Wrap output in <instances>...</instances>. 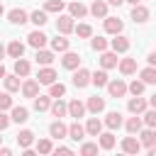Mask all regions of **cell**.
Instances as JSON below:
<instances>
[{"label": "cell", "instance_id": "cell-5", "mask_svg": "<svg viewBox=\"0 0 156 156\" xmlns=\"http://www.w3.org/2000/svg\"><path fill=\"white\" fill-rule=\"evenodd\" d=\"M61 66L68 68V71H76L80 66V56L76 51H63V58H61Z\"/></svg>", "mask_w": 156, "mask_h": 156}, {"label": "cell", "instance_id": "cell-12", "mask_svg": "<svg viewBox=\"0 0 156 156\" xmlns=\"http://www.w3.org/2000/svg\"><path fill=\"white\" fill-rule=\"evenodd\" d=\"M127 110H129L132 115H141V112L146 110V100H144V98H139V95H134V98L127 102Z\"/></svg>", "mask_w": 156, "mask_h": 156}, {"label": "cell", "instance_id": "cell-51", "mask_svg": "<svg viewBox=\"0 0 156 156\" xmlns=\"http://www.w3.org/2000/svg\"><path fill=\"white\" fill-rule=\"evenodd\" d=\"M149 105H151V107H156V93H154V95L149 98Z\"/></svg>", "mask_w": 156, "mask_h": 156}, {"label": "cell", "instance_id": "cell-11", "mask_svg": "<svg viewBox=\"0 0 156 156\" xmlns=\"http://www.w3.org/2000/svg\"><path fill=\"white\" fill-rule=\"evenodd\" d=\"M46 34L44 32H39V29H34L29 37H27V41H29V46H34V49H44V44H46Z\"/></svg>", "mask_w": 156, "mask_h": 156}, {"label": "cell", "instance_id": "cell-50", "mask_svg": "<svg viewBox=\"0 0 156 156\" xmlns=\"http://www.w3.org/2000/svg\"><path fill=\"white\" fill-rule=\"evenodd\" d=\"M56 154H71V149H68V146H58V149H56Z\"/></svg>", "mask_w": 156, "mask_h": 156}, {"label": "cell", "instance_id": "cell-48", "mask_svg": "<svg viewBox=\"0 0 156 156\" xmlns=\"http://www.w3.org/2000/svg\"><path fill=\"white\" fill-rule=\"evenodd\" d=\"M10 122H12V119L5 115V110H0V132H2V129H7V124H10Z\"/></svg>", "mask_w": 156, "mask_h": 156}, {"label": "cell", "instance_id": "cell-10", "mask_svg": "<svg viewBox=\"0 0 156 156\" xmlns=\"http://www.w3.org/2000/svg\"><path fill=\"white\" fill-rule=\"evenodd\" d=\"M139 149H141V141L134 139V134L122 139V151H124V154H139Z\"/></svg>", "mask_w": 156, "mask_h": 156}, {"label": "cell", "instance_id": "cell-37", "mask_svg": "<svg viewBox=\"0 0 156 156\" xmlns=\"http://www.w3.org/2000/svg\"><path fill=\"white\" fill-rule=\"evenodd\" d=\"M51 49L54 51H68V39L66 37H56V39H51Z\"/></svg>", "mask_w": 156, "mask_h": 156}, {"label": "cell", "instance_id": "cell-18", "mask_svg": "<svg viewBox=\"0 0 156 156\" xmlns=\"http://www.w3.org/2000/svg\"><path fill=\"white\" fill-rule=\"evenodd\" d=\"M100 66H102L105 71H107V68H115V66H117V51H102Z\"/></svg>", "mask_w": 156, "mask_h": 156}, {"label": "cell", "instance_id": "cell-43", "mask_svg": "<svg viewBox=\"0 0 156 156\" xmlns=\"http://www.w3.org/2000/svg\"><path fill=\"white\" fill-rule=\"evenodd\" d=\"M78 37H83V39H88V37H93V29H90V24H78L76 29H73Z\"/></svg>", "mask_w": 156, "mask_h": 156}, {"label": "cell", "instance_id": "cell-42", "mask_svg": "<svg viewBox=\"0 0 156 156\" xmlns=\"http://www.w3.org/2000/svg\"><path fill=\"white\" fill-rule=\"evenodd\" d=\"M37 151H39V154H51L54 146H51L49 139H39V141H37Z\"/></svg>", "mask_w": 156, "mask_h": 156}, {"label": "cell", "instance_id": "cell-27", "mask_svg": "<svg viewBox=\"0 0 156 156\" xmlns=\"http://www.w3.org/2000/svg\"><path fill=\"white\" fill-rule=\"evenodd\" d=\"M34 110H37V112L51 110V95H37V98H34Z\"/></svg>", "mask_w": 156, "mask_h": 156}, {"label": "cell", "instance_id": "cell-55", "mask_svg": "<svg viewBox=\"0 0 156 156\" xmlns=\"http://www.w3.org/2000/svg\"><path fill=\"white\" fill-rule=\"evenodd\" d=\"M149 154H151V156H156V144H154V146L149 149Z\"/></svg>", "mask_w": 156, "mask_h": 156}, {"label": "cell", "instance_id": "cell-36", "mask_svg": "<svg viewBox=\"0 0 156 156\" xmlns=\"http://www.w3.org/2000/svg\"><path fill=\"white\" fill-rule=\"evenodd\" d=\"M112 146H115V134H112V132H105V134H100V149L110 151Z\"/></svg>", "mask_w": 156, "mask_h": 156}, {"label": "cell", "instance_id": "cell-45", "mask_svg": "<svg viewBox=\"0 0 156 156\" xmlns=\"http://www.w3.org/2000/svg\"><path fill=\"white\" fill-rule=\"evenodd\" d=\"M80 154H83V156H93V154H98V144H93V141H85V144L80 146Z\"/></svg>", "mask_w": 156, "mask_h": 156}, {"label": "cell", "instance_id": "cell-49", "mask_svg": "<svg viewBox=\"0 0 156 156\" xmlns=\"http://www.w3.org/2000/svg\"><path fill=\"white\" fill-rule=\"evenodd\" d=\"M146 58H149V66H156V51H151Z\"/></svg>", "mask_w": 156, "mask_h": 156}, {"label": "cell", "instance_id": "cell-25", "mask_svg": "<svg viewBox=\"0 0 156 156\" xmlns=\"http://www.w3.org/2000/svg\"><path fill=\"white\" fill-rule=\"evenodd\" d=\"M105 124H107L110 129H119V127H122V112H117V110L107 112V117H105Z\"/></svg>", "mask_w": 156, "mask_h": 156}, {"label": "cell", "instance_id": "cell-46", "mask_svg": "<svg viewBox=\"0 0 156 156\" xmlns=\"http://www.w3.org/2000/svg\"><path fill=\"white\" fill-rule=\"evenodd\" d=\"M144 124L156 129V107H154V110H149V112H144Z\"/></svg>", "mask_w": 156, "mask_h": 156}, {"label": "cell", "instance_id": "cell-8", "mask_svg": "<svg viewBox=\"0 0 156 156\" xmlns=\"http://www.w3.org/2000/svg\"><path fill=\"white\" fill-rule=\"evenodd\" d=\"M139 141H141V146L151 149V146L156 144V129H154V127H146V129H141V132H139Z\"/></svg>", "mask_w": 156, "mask_h": 156}, {"label": "cell", "instance_id": "cell-35", "mask_svg": "<svg viewBox=\"0 0 156 156\" xmlns=\"http://www.w3.org/2000/svg\"><path fill=\"white\" fill-rule=\"evenodd\" d=\"M2 80H5L7 93H15V90H20V88H22V85H20V76H17V73H15V76H5Z\"/></svg>", "mask_w": 156, "mask_h": 156}, {"label": "cell", "instance_id": "cell-19", "mask_svg": "<svg viewBox=\"0 0 156 156\" xmlns=\"http://www.w3.org/2000/svg\"><path fill=\"white\" fill-rule=\"evenodd\" d=\"M51 115H54L56 119L66 117V115H68V105H66L61 98H56V102H51Z\"/></svg>", "mask_w": 156, "mask_h": 156}, {"label": "cell", "instance_id": "cell-28", "mask_svg": "<svg viewBox=\"0 0 156 156\" xmlns=\"http://www.w3.org/2000/svg\"><path fill=\"white\" fill-rule=\"evenodd\" d=\"M141 124H144L141 117H129V119L124 122V129H127L129 134H139V132H141Z\"/></svg>", "mask_w": 156, "mask_h": 156}, {"label": "cell", "instance_id": "cell-20", "mask_svg": "<svg viewBox=\"0 0 156 156\" xmlns=\"http://www.w3.org/2000/svg\"><path fill=\"white\" fill-rule=\"evenodd\" d=\"M85 134H88V132H85V127H83V124H80L78 119H76V122H73V124L68 127V136H71L73 141H80V139H83Z\"/></svg>", "mask_w": 156, "mask_h": 156}, {"label": "cell", "instance_id": "cell-33", "mask_svg": "<svg viewBox=\"0 0 156 156\" xmlns=\"http://www.w3.org/2000/svg\"><path fill=\"white\" fill-rule=\"evenodd\" d=\"M37 63H41V66H51V61H54V54L51 51H46V49H37Z\"/></svg>", "mask_w": 156, "mask_h": 156}, {"label": "cell", "instance_id": "cell-30", "mask_svg": "<svg viewBox=\"0 0 156 156\" xmlns=\"http://www.w3.org/2000/svg\"><path fill=\"white\" fill-rule=\"evenodd\" d=\"M68 15H73V17H78V20H80V17H85V15H88V7H85L83 2H71V5H68Z\"/></svg>", "mask_w": 156, "mask_h": 156}, {"label": "cell", "instance_id": "cell-24", "mask_svg": "<svg viewBox=\"0 0 156 156\" xmlns=\"http://www.w3.org/2000/svg\"><path fill=\"white\" fill-rule=\"evenodd\" d=\"M10 119H12V122H17V124H22V122H27V119H29V110L17 105V107H12V115H10Z\"/></svg>", "mask_w": 156, "mask_h": 156}, {"label": "cell", "instance_id": "cell-6", "mask_svg": "<svg viewBox=\"0 0 156 156\" xmlns=\"http://www.w3.org/2000/svg\"><path fill=\"white\" fill-rule=\"evenodd\" d=\"M56 78H58V76H56V71H54L51 66H44V68H39V73H37V80H39L41 85H51Z\"/></svg>", "mask_w": 156, "mask_h": 156}, {"label": "cell", "instance_id": "cell-4", "mask_svg": "<svg viewBox=\"0 0 156 156\" xmlns=\"http://www.w3.org/2000/svg\"><path fill=\"white\" fill-rule=\"evenodd\" d=\"M56 29H58L61 34H71V32L76 29V24H73V15H61V17L56 20Z\"/></svg>", "mask_w": 156, "mask_h": 156}, {"label": "cell", "instance_id": "cell-57", "mask_svg": "<svg viewBox=\"0 0 156 156\" xmlns=\"http://www.w3.org/2000/svg\"><path fill=\"white\" fill-rule=\"evenodd\" d=\"M2 12H5V10H2V2H0V15H2Z\"/></svg>", "mask_w": 156, "mask_h": 156}, {"label": "cell", "instance_id": "cell-56", "mask_svg": "<svg viewBox=\"0 0 156 156\" xmlns=\"http://www.w3.org/2000/svg\"><path fill=\"white\" fill-rule=\"evenodd\" d=\"M124 2H132V5H139L141 0H124Z\"/></svg>", "mask_w": 156, "mask_h": 156}, {"label": "cell", "instance_id": "cell-17", "mask_svg": "<svg viewBox=\"0 0 156 156\" xmlns=\"http://www.w3.org/2000/svg\"><path fill=\"white\" fill-rule=\"evenodd\" d=\"M7 20H10L12 24H24V22H29V15H27L24 10H20V7H15V10H10V15H7Z\"/></svg>", "mask_w": 156, "mask_h": 156}, {"label": "cell", "instance_id": "cell-16", "mask_svg": "<svg viewBox=\"0 0 156 156\" xmlns=\"http://www.w3.org/2000/svg\"><path fill=\"white\" fill-rule=\"evenodd\" d=\"M90 15L93 17H107V0H95L93 5H90Z\"/></svg>", "mask_w": 156, "mask_h": 156}, {"label": "cell", "instance_id": "cell-44", "mask_svg": "<svg viewBox=\"0 0 156 156\" xmlns=\"http://www.w3.org/2000/svg\"><path fill=\"white\" fill-rule=\"evenodd\" d=\"M144 85H146L144 80H132V83H129V93H132V95H141V93H144Z\"/></svg>", "mask_w": 156, "mask_h": 156}, {"label": "cell", "instance_id": "cell-26", "mask_svg": "<svg viewBox=\"0 0 156 156\" xmlns=\"http://www.w3.org/2000/svg\"><path fill=\"white\" fill-rule=\"evenodd\" d=\"M85 132H88L90 136H100V132H102V122H100L98 117H90V119L85 122Z\"/></svg>", "mask_w": 156, "mask_h": 156}, {"label": "cell", "instance_id": "cell-7", "mask_svg": "<svg viewBox=\"0 0 156 156\" xmlns=\"http://www.w3.org/2000/svg\"><path fill=\"white\" fill-rule=\"evenodd\" d=\"M124 29V22L119 17H105V32L107 34H122Z\"/></svg>", "mask_w": 156, "mask_h": 156}, {"label": "cell", "instance_id": "cell-39", "mask_svg": "<svg viewBox=\"0 0 156 156\" xmlns=\"http://www.w3.org/2000/svg\"><path fill=\"white\" fill-rule=\"evenodd\" d=\"M139 76H141V80H144V83H156V66H149V68H144Z\"/></svg>", "mask_w": 156, "mask_h": 156}, {"label": "cell", "instance_id": "cell-41", "mask_svg": "<svg viewBox=\"0 0 156 156\" xmlns=\"http://www.w3.org/2000/svg\"><path fill=\"white\" fill-rule=\"evenodd\" d=\"M44 10H46V12H61V10H63V0H46Z\"/></svg>", "mask_w": 156, "mask_h": 156}, {"label": "cell", "instance_id": "cell-13", "mask_svg": "<svg viewBox=\"0 0 156 156\" xmlns=\"http://www.w3.org/2000/svg\"><path fill=\"white\" fill-rule=\"evenodd\" d=\"M110 46H112V51L124 54V51L129 49V39H127V37H122V34H115V39L110 41Z\"/></svg>", "mask_w": 156, "mask_h": 156}, {"label": "cell", "instance_id": "cell-15", "mask_svg": "<svg viewBox=\"0 0 156 156\" xmlns=\"http://www.w3.org/2000/svg\"><path fill=\"white\" fill-rule=\"evenodd\" d=\"M17 144H20L22 149H29V146L34 144V132H32V129H22V132H17Z\"/></svg>", "mask_w": 156, "mask_h": 156}, {"label": "cell", "instance_id": "cell-1", "mask_svg": "<svg viewBox=\"0 0 156 156\" xmlns=\"http://www.w3.org/2000/svg\"><path fill=\"white\" fill-rule=\"evenodd\" d=\"M127 90H129V85H127L122 78H115V80L107 83V93H110V98H124Z\"/></svg>", "mask_w": 156, "mask_h": 156}, {"label": "cell", "instance_id": "cell-47", "mask_svg": "<svg viewBox=\"0 0 156 156\" xmlns=\"http://www.w3.org/2000/svg\"><path fill=\"white\" fill-rule=\"evenodd\" d=\"M12 107V98L10 93H0V110H10Z\"/></svg>", "mask_w": 156, "mask_h": 156}, {"label": "cell", "instance_id": "cell-2", "mask_svg": "<svg viewBox=\"0 0 156 156\" xmlns=\"http://www.w3.org/2000/svg\"><path fill=\"white\" fill-rule=\"evenodd\" d=\"M90 76H93V73H90L88 68H80V66H78L71 80H73V85H76V88H85V85H90Z\"/></svg>", "mask_w": 156, "mask_h": 156}, {"label": "cell", "instance_id": "cell-40", "mask_svg": "<svg viewBox=\"0 0 156 156\" xmlns=\"http://www.w3.org/2000/svg\"><path fill=\"white\" fill-rule=\"evenodd\" d=\"M90 46H93V51H105L107 49V39L105 37H93L90 39Z\"/></svg>", "mask_w": 156, "mask_h": 156}, {"label": "cell", "instance_id": "cell-52", "mask_svg": "<svg viewBox=\"0 0 156 156\" xmlns=\"http://www.w3.org/2000/svg\"><path fill=\"white\" fill-rule=\"evenodd\" d=\"M7 73H5V66H2V61H0V78H5Z\"/></svg>", "mask_w": 156, "mask_h": 156}, {"label": "cell", "instance_id": "cell-29", "mask_svg": "<svg viewBox=\"0 0 156 156\" xmlns=\"http://www.w3.org/2000/svg\"><path fill=\"white\" fill-rule=\"evenodd\" d=\"M90 83H93V85H98V88H105V85L110 83V78H107L105 68H102V71H95V73L90 76Z\"/></svg>", "mask_w": 156, "mask_h": 156}, {"label": "cell", "instance_id": "cell-38", "mask_svg": "<svg viewBox=\"0 0 156 156\" xmlns=\"http://www.w3.org/2000/svg\"><path fill=\"white\" fill-rule=\"evenodd\" d=\"M49 95H51V98H63V95H66V85L54 80V83L49 85Z\"/></svg>", "mask_w": 156, "mask_h": 156}, {"label": "cell", "instance_id": "cell-32", "mask_svg": "<svg viewBox=\"0 0 156 156\" xmlns=\"http://www.w3.org/2000/svg\"><path fill=\"white\" fill-rule=\"evenodd\" d=\"M7 54H10L12 58H20V56L24 54V44H22V41H17V39H15V41H10V44H7Z\"/></svg>", "mask_w": 156, "mask_h": 156}, {"label": "cell", "instance_id": "cell-14", "mask_svg": "<svg viewBox=\"0 0 156 156\" xmlns=\"http://www.w3.org/2000/svg\"><path fill=\"white\" fill-rule=\"evenodd\" d=\"M85 107H88V112L98 115V112H102V110H105V98H98V95H93V98H88Z\"/></svg>", "mask_w": 156, "mask_h": 156}, {"label": "cell", "instance_id": "cell-31", "mask_svg": "<svg viewBox=\"0 0 156 156\" xmlns=\"http://www.w3.org/2000/svg\"><path fill=\"white\" fill-rule=\"evenodd\" d=\"M29 22H34L37 27H44V24L49 22V17H46V10H34V12L29 15Z\"/></svg>", "mask_w": 156, "mask_h": 156}, {"label": "cell", "instance_id": "cell-23", "mask_svg": "<svg viewBox=\"0 0 156 156\" xmlns=\"http://www.w3.org/2000/svg\"><path fill=\"white\" fill-rule=\"evenodd\" d=\"M85 110H88V107H85L80 100H71V102H68V115H71V117H76V119H78V117H83V115H85Z\"/></svg>", "mask_w": 156, "mask_h": 156}, {"label": "cell", "instance_id": "cell-21", "mask_svg": "<svg viewBox=\"0 0 156 156\" xmlns=\"http://www.w3.org/2000/svg\"><path fill=\"white\" fill-rule=\"evenodd\" d=\"M132 20L139 22V24H144V22L149 20V10H146L144 5H134V7H132Z\"/></svg>", "mask_w": 156, "mask_h": 156}, {"label": "cell", "instance_id": "cell-3", "mask_svg": "<svg viewBox=\"0 0 156 156\" xmlns=\"http://www.w3.org/2000/svg\"><path fill=\"white\" fill-rule=\"evenodd\" d=\"M39 85H41V83H39L37 78H27V80L22 83V95H24V98H32V100H34V98L39 95Z\"/></svg>", "mask_w": 156, "mask_h": 156}, {"label": "cell", "instance_id": "cell-53", "mask_svg": "<svg viewBox=\"0 0 156 156\" xmlns=\"http://www.w3.org/2000/svg\"><path fill=\"white\" fill-rule=\"evenodd\" d=\"M124 0H107V5H122Z\"/></svg>", "mask_w": 156, "mask_h": 156}, {"label": "cell", "instance_id": "cell-54", "mask_svg": "<svg viewBox=\"0 0 156 156\" xmlns=\"http://www.w3.org/2000/svg\"><path fill=\"white\" fill-rule=\"evenodd\" d=\"M5 54H7V49H5V46H2V44H0V58H2V56H5Z\"/></svg>", "mask_w": 156, "mask_h": 156}, {"label": "cell", "instance_id": "cell-22", "mask_svg": "<svg viewBox=\"0 0 156 156\" xmlns=\"http://www.w3.org/2000/svg\"><path fill=\"white\" fill-rule=\"evenodd\" d=\"M29 68H32V66H29L27 58H22V56L15 58V73H17L20 78H27V76H29Z\"/></svg>", "mask_w": 156, "mask_h": 156}, {"label": "cell", "instance_id": "cell-34", "mask_svg": "<svg viewBox=\"0 0 156 156\" xmlns=\"http://www.w3.org/2000/svg\"><path fill=\"white\" fill-rule=\"evenodd\" d=\"M119 71H122V76H132L136 71V61L134 58H122L119 61Z\"/></svg>", "mask_w": 156, "mask_h": 156}, {"label": "cell", "instance_id": "cell-9", "mask_svg": "<svg viewBox=\"0 0 156 156\" xmlns=\"http://www.w3.org/2000/svg\"><path fill=\"white\" fill-rule=\"evenodd\" d=\"M49 134H51V139H63V136H68V127H66L61 119H56V122H51Z\"/></svg>", "mask_w": 156, "mask_h": 156}, {"label": "cell", "instance_id": "cell-58", "mask_svg": "<svg viewBox=\"0 0 156 156\" xmlns=\"http://www.w3.org/2000/svg\"><path fill=\"white\" fill-rule=\"evenodd\" d=\"M0 141H2V136H0Z\"/></svg>", "mask_w": 156, "mask_h": 156}]
</instances>
